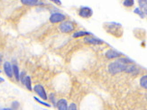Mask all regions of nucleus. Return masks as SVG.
I'll list each match as a JSON object with an SVG mask.
<instances>
[{
	"label": "nucleus",
	"mask_w": 147,
	"mask_h": 110,
	"mask_svg": "<svg viewBox=\"0 0 147 110\" xmlns=\"http://www.w3.org/2000/svg\"><path fill=\"white\" fill-rule=\"evenodd\" d=\"M23 84L27 88L28 90H32V82H31V79H30V77L29 76H25L24 78V80L23 81Z\"/></svg>",
	"instance_id": "ddd939ff"
},
{
	"label": "nucleus",
	"mask_w": 147,
	"mask_h": 110,
	"mask_svg": "<svg viewBox=\"0 0 147 110\" xmlns=\"http://www.w3.org/2000/svg\"><path fill=\"white\" fill-rule=\"evenodd\" d=\"M4 79H3V78H1V77H0V83H2V82H4Z\"/></svg>",
	"instance_id": "393cba45"
},
{
	"label": "nucleus",
	"mask_w": 147,
	"mask_h": 110,
	"mask_svg": "<svg viewBox=\"0 0 147 110\" xmlns=\"http://www.w3.org/2000/svg\"><path fill=\"white\" fill-rule=\"evenodd\" d=\"M106 57L107 59H117V58H119L122 55V53H119L117 51H115V50H108L107 53H106Z\"/></svg>",
	"instance_id": "9d476101"
},
{
	"label": "nucleus",
	"mask_w": 147,
	"mask_h": 110,
	"mask_svg": "<svg viewBox=\"0 0 147 110\" xmlns=\"http://www.w3.org/2000/svg\"><path fill=\"white\" fill-rule=\"evenodd\" d=\"M140 85L142 88L147 89V75L143 76L141 79H140Z\"/></svg>",
	"instance_id": "dca6fc26"
},
{
	"label": "nucleus",
	"mask_w": 147,
	"mask_h": 110,
	"mask_svg": "<svg viewBox=\"0 0 147 110\" xmlns=\"http://www.w3.org/2000/svg\"><path fill=\"white\" fill-rule=\"evenodd\" d=\"M93 15V11L90 7L88 6H82L79 10V16L82 18H89Z\"/></svg>",
	"instance_id": "20e7f679"
},
{
	"label": "nucleus",
	"mask_w": 147,
	"mask_h": 110,
	"mask_svg": "<svg viewBox=\"0 0 147 110\" xmlns=\"http://www.w3.org/2000/svg\"><path fill=\"white\" fill-rule=\"evenodd\" d=\"M104 28L107 33L117 37L121 36V34L123 33L122 26L118 23H106L104 24Z\"/></svg>",
	"instance_id": "f03ea898"
},
{
	"label": "nucleus",
	"mask_w": 147,
	"mask_h": 110,
	"mask_svg": "<svg viewBox=\"0 0 147 110\" xmlns=\"http://www.w3.org/2000/svg\"><path fill=\"white\" fill-rule=\"evenodd\" d=\"M134 13H135V14L139 15V16H141L142 18H144V13L142 11V9H141V8H136L135 10H134Z\"/></svg>",
	"instance_id": "6ab92c4d"
},
{
	"label": "nucleus",
	"mask_w": 147,
	"mask_h": 110,
	"mask_svg": "<svg viewBox=\"0 0 147 110\" xmlns=\"http://www.w3.org/2000/svg\"><path fill=\"white\" fill-rule=\"evenodd\" d=\"M18 107H19V103H18V102L15 101V102H13V103H12V108L16 109V108H18Z\"/></svg>",
	"instance_id": "4be33fe9"
},
{
	"label": "nucleus",
	"mask_w": 147,
	"mask_h": 110,
	"mask_svg": "<svg viewBox=\"0 0 147 110\" xmlns=\"http://www.w3.org/2000/svg\"><path fill=\"white\" fill-rule=\"evenodd\" d=\"M123 4L126 7H131V6H133L134 4H135V1H134V0H125Z\"/></svg>",
	"instance_id": "a211bd4d"
},
{
	"label": "nucleus",
	"mask_w": 147,
	"mask_h": 110,
	"mask_svg": "<svg viewBox=\"0 0 147 110\" xmlns=\"http://www.w3.org/2000/svg\"><path fill=\"white\" fill-rule=\"evenodd\" d=\"M21 3L26 5H35L38 4V0H21Z\"/></svg>",
	"instance_id": "f3484780"
},
{
	"label": "nucleus",
	"mask_w": 147,
	"mask_h": 110,
	"mask_svg": "<svg viewBox=\"0 0 147 110\" xmlns=\"http://www.w3.org/2000/svg\"><path fill=\"white\" fill-rule=\"evenodd\" d=\"M1 62H2V55L0 54V64H1Z\"/></svg>",
	"instance_id": "a878e982"
},
{
	"label": "nucleus",
	"mask_w": 147,
	"mask_h": 110,
	"mask_svg": "<svg viewBox=\"0 0 147 110\" xmlns=\"http://www.w3.org/2000/svg\"><path fill=\"white\" fill-rule=\"evenodd\" d=\"M4 70L5 73L6 74V76L12 78L13 75H14V70H13V65H11V63L8 61H5L4 63Z\"/></svg>",
	"instance_id": "1a4fd4ad"
},
{
	"label": "nucleus",
	"mask_w": 147,
	"mask_h": 110,
	"mask_svg": "<svg viewBox=\"0 0 147 110\" xmlns=\"http://www.w3.org/2000/svg\"><path fill=\"white\" fill-rule=\"evenodd\" d=\"M88 35H90V33L88 32H85V31H80V32H77L73 34L74 38H78V37H84V36H88Z\"/></svg>",
	"instance_id": "4468645a"
},
{
	"label": "nucleus",
	"mask_w": 147,
	"mask_h": 110,
	"mask_svg": "<svg viewBox=\"0 0 147 110\" xmlns=\"http://www.w3.org/2000/svg\"><path fill=\"white\" fill-rule=\"evenodd\" d=\"M51 1L54 2V3H55V4H57V5H61V2L60 1V0H51Z\"/></svg>",
	"instance_id": "b1692460"
},
{
	"label": "nucleus",
	"mask_w": 147,
	"mask_h": 110,
	"mask_svg": "<svg viewBox=\"0 0 147 110\" xmlns=\"http://www.w3.org/2000/svg\"><path fill=\"white\" fill-rule=\"evenodd\" d=\"M125 72L132 74V75H137L139 73V69L135 65V64H133V62L132 63H128L126 65Z\"/></svg>",
	"instance_id": "0eeeda50"
},
{
	"label": "nucleus",
	"mask_w": 147,
	"mask_h": 110,
	"mask_svg": "<svg viewBox=\"0 0 147 110\" xmlns=\"http://www.w3.org/2000/svg\"><path fill=\"white\" fill-rule=\"evenodd\" d=\"M68 109H69V110H76L77 109V106L74 104V103H71V104L69 105V107H68Z\"/></svg>",
	"instance_id": "412c9836"
},
{
	"label": "nucleus",
	"mask_w": 147,
	"mask_h": 110,
	"mask_svg": "<svg viewBox=\"0 0 147 110\" xmlns=\"http://www.w3.org/2000/svg\"><path fill=\"white\" fill-rule=\"evenodd\" d=\"M74 24L71 21H65V22H61V24L59 25V29L61 33L64 34H69L71 32L74 31Z\"/></svg>",
	"instance_id": "7ed1b4c3"
},
{
	"label": "nucleus",
	"mask_w": 147,
	"mask_h": 110,
	"mask_svg": "<svg viewBox=\"0 0 147 110\" xmlns=\"http://www.w3.org/2000/svg\"><path fill=\"white\" fill-rule=\"evenodd\" d=\"M34 90L36 92V94L40 97V98L43 100H46L48 99L47 97V94L45 92V89H44V88L40 85V84H38V85H35L34 88Z\"/></svg>",
	"instance_id": "39448f33"
},
{
	"label": "nucleus",
	"mask_w": 147,
	"mask_h": 110,
	"mask_svg": "<svg viewBox=\"0 0 147 110\" xmlns=\"http://www.w3.org/2000/svg\"><path fill=\"white\" fill-rule=\"evenodd\" d=\"M138 3L140 5V8L147 16V0H138Z\"/></svg>",
	"instance_id": "f8f14e48"
},
{
	"label": "nucleus",
	"mask_w": 147,
	"mask_h": 110,
	"mask_svg": "<svg viewBox=\"0 0 147 110\" xmlns=\"http://www.w3.org/2000/svg\"><path fill=\"white\" fill-rule=\"evenodd\" d=\"M65 20V16L61 14V13H54L50 17V22L52 24L61 23Z\"/></svg>",
	"instance_id": "423d86ee"
},
{
	"label": "nucleus",
	"mask_w": 147,
	"mask_h": 110,
	"mask_svg": "<svg viewBox=\"0 0 147 110\" xmlns=\"http://www.w3.org/2000/svg\"><path fill=\"white\" fill-rule=\"evenodd\" d=\"M84 42L88 44H91V45H99L103 43V41H101L100 39L95 38L92 36H88V37L84 36Z\"/></svg>",
	"instance_id": "6e6552de"
},
{
	"label": "nucleus",
	"mask_w": 147,
	"mask_h": 110,
	"mask_svg": "<svg viewBox=\"0 0 147 110\" xmlns=\"http://www.w3.org/2000/svg\"><path fill=\"white\" fill-rule=\"evenodd\" d=\"M132 62V60L127 58H118L116 61H113L108 65V72L113 75L123 72L125 70L127 64Z\"/></svg>",
	"instance_id": "f257e3e1"
},
{
	"label": "nucleus",
	"mask_w": 147,
	"mask_h": 110,
	"mask_svg": "<svg viewBox=\"0 0 147 110\" xmlns=\"http://www.w3.org/2000/svg\"><path fill=\"white\" fill-rule=\"evenodd\" d=\"M51 100L53 103V105L55 106L56 105V102H55V99H54V95L53 94H51Z\"/></svg>",
	"instance_id": "5701e85b"
},
{
	"label": "nucleus",
	"mask_w": 147,
	"mask_h": 110,
	"mask_svg": "<svg viewBox=\"0 0 147 110\" xmlns=\"http://www.w3.org/2000/svg\"><path fill=\"white\" fill-rule=\"evenodd\" d=\"M34 99L37 101V102H39L40 104H42V105H43V106H45V107H50L51 106H50V104H47V103H45V102H42V101H41L39 99H37V98H34Z\"/></svg>",
	"instance_id": "aec40b11"
},
{
	"label": "nucleus",
	"mask_w": 147,
	"mask_h": 110,
	"mask_svg": "<svg viewBox=\"0 0 147 110\" xmlns=\"http://www.w3.org/2000/svg\"><path fill=\"white\" fill-rule=\"evenodd\" d=\"M13 70H14V75L16 77V80H20V73H19L18 67H17V65L16 63L13 64Z\"/></svg>",
	"instance_id": "2eb2a0df"
},
{
	"label": "nucleus",
	"mask_w": 147,
	"mask_h": 110,
	"mask_svg": "<svg viewBox=\"0 0 147 110\" xmlns=\"http://www.w3.org/2000/svg\"><path fill=\"white\" fill-rule=\"evenodd\" d=\"M56 107L60 110H67L68 109V103L65 99H60L56 103Z\"/></svg>",
	"instance_id": "9b49d317"
}]
</instances>
